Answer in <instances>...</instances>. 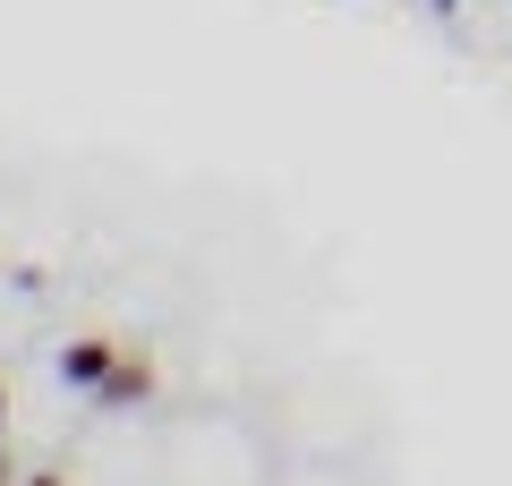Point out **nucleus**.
Masks as SVG:
<instances>
[{
	"label": "nucleus",
	"mask_w": 512,
	"mask_h": 486,
	"mask_svg": "<svg viewBox=\"0 0 512 486\" xmlns=\"http://www.w3.org/2000/svg\"><path fill=\"white\" fill-rule=\"evenodd\" d=\"M26 486H60V478H52V469H35V478H26Z\"/></svg>",
	"instance_id": "20e7f679"
},
{
	"label": "nucleus",
	"mask_w": 512,
	"mask_h": 486,
	"mask_svg": "<svg viewBox=\"0 0 512 486\" xmlns=\"http://www.w3.org/2000/svg\"><path fill=\"white\" fill-rule=\"evenodd\" d=\"M0 427H9V393H0Z\"/></svg>",
	"instance_id": "39448f33"
},
{
	"label": "nucleus",
	"mask_w": 512,
	"mask_h": 486,
	"mask_svg": "<svg viewBox=\"0 0 512 486\" xmlns=\"http://www.w3.org/2000/svg\"><path fill=\"white\" fill-rule=\"evenodd\" d=\"M146 393H154V367H146V359H120V367L103 376V393H94V410H137Z\"/></svg>",
	"instance_id": "f03ea898"
},
{
	"label": "nucleus",
	"mask_w": 512,
	"mask_h": 486,
	"mask_svg": "<svg viewBox=\"0 0 512 486\" xmlns=\"http://www.w3.org/2000/svg\"><path fill=\"white\" fill-rule=\"evenodd\" d=\"M427 9H436V18H453V9H461V0H427Z\"/></svg>",
	"instance_id": "7ed1b4c3"
},
{
	"label": "nucleus",
	"mask_w": 512,
	"mask_h": 486,
	"mask_svg": "<svg viewBox=\"0 0 512 486\" xmlns=\"http://www.w3.org/2000/svg\"><path fill=\"white\" fill-rule=\"evenodd\" d=\"M111 367H120V342H103V333H86V342L60 350V384H69V393H103Z\"/></svg>",
	"instance_id": "f257e3e1"
}]
</instances>
